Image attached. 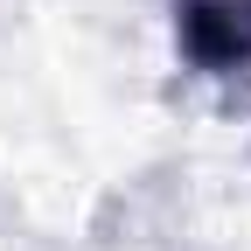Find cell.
Returning <instances> with one entry per match:
<instances>
[{"label": "cell", "instance_id": "1", "mask_svg": "<svg viewBox=\"0 0 251 251\" xmlns=\"http://www.w3.org/2000/svg\"><path fill=\"white\" fill-rule=\"evenodd\" d=\"M168 35L196 77H251V0H168Z\"/></svg>", "mask_w": 251, "mask_h": 251}]
</instances>
